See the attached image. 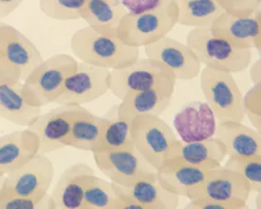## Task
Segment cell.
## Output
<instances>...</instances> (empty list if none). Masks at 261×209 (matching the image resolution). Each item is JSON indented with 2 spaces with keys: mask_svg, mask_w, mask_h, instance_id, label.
I'll use <instances>...</instances> for the list:
<instances>
[{
  "mask_svg": "<svg viewBox=\"0 0 261 209\" xmlns=\"http://www.w3.org/2000/svg\"><path fill=\"white\" fill-rule=\"evenodd\" d=\"M70 48L76 60L110 70L127 67L140 58L139 47L128 46L117 35L101 34L89 25L72 35Z\"/></svg>",
  "mask_w": 261,
  "mask_h": 209,
  "instance_id": "6da1fadb",
  "label": "cell"
},
{
  "mask_svg": "<svg viewBox=\"0 0 261 209\" xmlns=\"http://www.w3.org/2000/svg\"><path fill=\"white\" fill-rule=\"evenodd\" d=\"M177 24V4L175 0H165L154 10L126 14L120 21L116 35L124 44L140 48L166 37Z\"/></svg>",
  "mask_w": 261,
  "mask_h": 209,
  "instance_id": "7a4b0ae2",
  "label": "cell"
},
{
  "mask_svg": "<svg viewBox=\"0 0 261 209\" xmlns=\"http://www.w3.org/2000/svg\"><path fill=\"white\" fill-rule=\"evenodd\" d=\"M76 65V58L67 54H58L43 61L22 82L27 101L41 108L55 102Z\"/></svg>",
  "mask_w": 261,
  "mask_h": 209,
  "instance_id": "3957f363",
  "label": "cell"
},
{
  "mask_svg": "<svg viewBox=\"0 0 261 209\" xmlns=\"http://www.w3.org/2000/svg\"><path fill=\"white\" fill-rule=\"evenodd\" d=\"M130 137L135 149L158 171L175 153L180 139L160 116L140 114L132 119Z\"/></svg>",
  "mask_w": 261,
  "mask_h": 209,
  "instance_id": "277c9868",
  "label": "cell"
},
{
  "mask_svg": "<svg viewBox=\"0 0 261 209\" xmlns=\"http://www.w3.org/2000/svg\"><path fill=\"white\" fill-rule=\"evenodd\" d=\"M187 46L206 67L231 73L248 69L252 49L237 48L211 34L209 29H192L186 36Z\"/></svg>",
  "mask_w": 261,
  "mask_h": 209,
  "instance_id": "5b68a950",
  "label": "cell"
},
{
  "mask_svg": "<svg viewBox=\"0 0 261 209\" xmlns=\"http://www.w3.org/2000/svg\"><path fill=\"white\" fill-rule=\"evenodd\" d=\"M200 86L217 123L228 120L244 121V96L233 73L204 67L201 70Z\"/></svg>",
  "mask_w": 261,
  "mask_h": 209,
  "instance_id": "8992f818",
  "label": "cell"
},
{
  "mask_svg": "<svg viewBox=\"0 0 261 209\" xmlns=\"http://www.w3.org/2000/svg\"><path fill=\"white\" fill-rule=\"evenodd\" d=\"M98 170L111 182L129 186L142 180H157V170L135 149L94 152Z\"/></svg>",
  "mask_w": 261,
  "mask_h": 209,
  "instance_id": "52a82bcc",
  "label": "cell"
},
{
  "mask_svg": "<svg viewBox=\"0 0 261 209\" xmlns=\"http://www.w3.org/2000/svg\"><path fill=\"white\" fill-rule=\"evenodd\" d=\"M110 69L77 61L55 103L83 106L92 102L110 90Z\"/></svg>",
  "mask_w": 261,
  "mask_h": 209,
  "instance_id": "ba28073f",
  "label": "cell"
},
{
  "mask_svg": "<svg viewBox=\"0 0 261 209\" xmlns=\"http://www.w3.org/2000/svg\"><path fill=\"white\" fill-rule=\"evenodd\" d=\"M55 175L53 161L38 153L24 165L5 177L3 194L42 199L51 186Z\"/></svg>",
  "mask_w": 261,
  "mask_h": 209,
  "instance_id": "9c48e42d",
  "label": "cell"
},
{
  "mask_svg": "<svg viewBox=\"0 0 261 209\" xmlns=\"http://www.w3.org/2000/svg\"><path fill=\"white\" fill-rule=\"evenodd\" d=\"M250 194V185L243 175L221 165L208 170L203 183L187 199H210L231 203L238 209H248Z\"/></svg>",
  "mask_w": 261,
  "mask_h": 209,
  "instance_id": "30bf717a",
  "label": "cell"
},
{
  "mask_svg": "<svg viewBox=\"0 0 261 209\" xmlns=\"http://www.w3.org/2000/svg\"><path fill=\"white\" fill-rule=\"evenodd\" d=\"M83 109L77 104H59L44 114L41 113L27 128L39 138V153L47 155L67 146L72 121Z\"/></svg>",
  "mask_w": 261,
  "mask_h": 209,
  "instance_id": "8fae6325",
  "label": "cell"
},
{
  "mask_svg": "<svg viewBox=\"0 0 261 209\" xmlns=\"http://www.w3.org/2000/svg\"><path fill=\"white\" fill-rule=\"evenodd\" d=\"M110 72L109 91L120 100L129 92L153 88L165 80L175 77L173 73L161 63L148 58H139L132 65L121 69H112Z\"/></svg>",
  "mask_w": 261,
  "mask_h": 209,
  "instance_id": "7c38bea8",
  "label": "cell"
},
{
  "mask_svg": "<svg viewBox=\"0 0 261 209\" xmlns=\"http://www.w3.org/2000/svg\"><path fill=\"white\" fill-rule=\"evenodd\" d=\"M143 48L146 58L161 63L176 80L189 81L200 75L202 64L186 43L166 36Z\"/></svg>",
  "mask_w": 261,
  "mask_h": 209,
  "instance_id": "4fadbf2b",
  "label": "cell"
},
{
  "mask_svg": "<svg viewBox=\"0 0 261 209\" xmlns=\"http://www.w3.org/2000/svg\"><path fill=\"white\" fill-rule=\"evenodd\" d=\"M211 34L237 48L261 50V5L251 16L236 17L224 12L209 28Z\"/></svg>",
  "mask_w": 261,
  "mask_h": 209,
  "instance_id": "5bb4252c",
  "label": "cell"
},
{
  "mask_svg": "<svg viewBox=\"0 0 261 209\" xmlns=\"http://www.w3.org/2000/svg\"><path fill=\"white\" fill-rule=\"evenodd\" d=\"M176 82L177 80L172 77L163 81L153 88L127 93L118 103V117L132 120L140 114L160 116L169 106L175 93Z\"/></svg>",
  "mask_w": 261,
  "mask_h": 209,
  "instance_id": "9a60e30c",
  "label": "cell"
},
{
  "mask_svg": "<svg viewBox=\"0 0 261 209\" xmlns=\"http://www.w3.org/2000/svg\"><path fill=\"white\" fill-rule=\"evenodd\" d=\"M172 124L180 140L188 143L214 137L217 121L207 101L193 100L175 114Z\"/></svg>",
  "mask_w": 261,
  "mask_h": 209,
  "instance_id": "2e32d148",
  "label": "cell"
},
{
  "mask_svg": "<svg viewBox=\"0 0 261 209\" xmlns=\"http://www.w3.org/2000/svg\"><path fill=\"white\" fill-rule=\"evenodd\" d=\"M94 176V170L87 163L68 166L50 194L56 209H83L85 191Z\"/></svg>",
  "mask_w": 261,
  "mask_h": 209,
  "instance_id": "e0dca14e",
  "label": "cell"
},
{
  "mask_svg": "<svg viewBox=\"0 0 261 209\" xmlns=\"http://www.w3.org/2000/svg\"><path fill=\"white\" fill-rule=\"evenodd\" d=\"M0 53L14 67L19 69L20 79L22 82L44 61L34 42L24 34L7 23L0 33Z\"/></svg>",
  "mask_w": 261,
  "mask_h": 209,
  "instance_id": "ac0fdd59",
  "label": "cell"
},
{
  "mask_svg": "<svg viewBox=\"0 0 261 209\" xmlns=\"http://www.w3.org/2000/svg\"><path fill=\"white\" fill-rule=\"evenodd\" d=\"M39 138L29 129L0 137V176L24 165L39 153Z\"/></svg>",
  "mask_w": 261,
  "mask_h": 209,
  "instance_id": "d6986e66",
  "label": "cell"
},
{
  "mask_svg": "<svg viewBox=\"0 0 261 209\" xmlns=\"http://www.w3.org/2000/svg\"><path fill=\"white\" fill-rule=\"evenodd\" d=\"M226 157L227 152L224 143L214 136L206 140L188 143L180 140L175 153L167 162L185 163L208 171L221 166Z\"/></svg>",
  "mask_w": 261,
  "mask_h": 209,
  "instance_id": "ffe728a7",
  "label": "cell"
},
{
  "mask_svg": "<svg viewBox=\"0 0 261 209\" xmlns=\"http://www.w3.org/2000/svg\"><path fill=\"white\" fill-rule=\"evenodd\" d=\"M215 137L225 145L227 156H261V135L243 121L217 123Z\"/></svg>",
  "mask_w": 261,
  "mask_h": 209,
  "instance_id": "44dd1931",
  "label": "cell"
},
{
  "mask_svg": "<svg viewBox=\"0 0 261 209\" xmlns=\"http://www.w3.org/2000/svg\"><path fill=\"white\" fill-rule=\"evenodd\" d=\"M207 170L185 163L166 162L157 171V180L167 192L188 198L206 178Z\"/></svg>",
  "mask_w": 261,
  "mask_h": 209,
  "instance_id": "7402d4cb",
  "label": "cell"
},
{
  "mask_svg": "<svg viewBox=\"0 0 261 209\" xmlns=\"http://www.w3.org/2000/svg\"><path fill=\"white\" fill-rule=\"evenodd\" d=\"M112 184L118 196L134 200L145 209H176L180 203V197L164 190L158 180H142L129 186Z\"/></svg>",
  "mask_w": 261,
  "mask_h": 209,
  "instance_id": "603a6c76",
  "label": "cell"
},
{
  "mask_svg": "<svg viewBox=\"0 0 261 209\" xmlns=\"http://www.w3.org/2000/svg\"><path fill=\"white\" fill-rule=\"evenodd\" d=\"M41 113V107L32 106L24 98L22 82L0 86V118L28 128Z\"/></svg>",
  "mask_w": 261,
  "mask_h": 209,
  "instance_id": "cb8c5ba5",
  "label": "cell"
},
{
  "mask_svg": "<svg viewBox=\"0 0 261 209\" xmlns=\"http://www.w3.org/2000/svg\"><path fill=\"white\" fill-rule=\"evenodd\" d=\"M107 122L108 118L106 116H96L84 108L72 121L67 146H72L81 151L96 152Z\"/></svg>",
  "mask_w": 261,
  "mask_h": 209,
  "instance_id": "d4e9b609",
  "label": "cell"
},
{
  "mask_svg": "<svg viewBox=\"0 0 261 209\" xmlns=\"http://www.w3.org/2000/svg\"><path fill=\"white\" fill-rule=\"evenodd\" d=\"M126 14L119 0H87L83 19L98 33L116 35L120 21Z\"/></svg>",
  "mask_w": 261,
  "mask_h": 209,
  "instance_id": "484cf974",
  "label": "cell"
},
{
  "mask_svg": "<svg viewBox=\"0 0 261 209\" xmlns=\"http://www.w3.org/2000/svg\"><path fill=\"white\" fill-rule=\"evenodd\" d=\"M178 24L192 29H209L225 11L216 0H175Z\"/></svg>",
  "mask_w": 261,
  "mask_h": 209,
  "instance_id": "4316f807",
  "label": "cell"
},
{
  "mask_svg": "<svg viewBox=\"0 0 261 209\" xmlns=\"http://www.w3.org/2000/svg\"><path fill=\"white\" fill-rule=\"evenodd\" d=\"M117 108L118 104L114 106L106 115L108 122L103 129L99 148L96 152L134 148L132 137H130L132 120L119 118Z\"/></svg>",
  "mask_w": 261,
  "mask_h": 209,
  "instance_id": "83f0119b",
  "label": "cell"
},
{
  "mask_svg": "<svg viewBox=\"0 0 261 209\" xmlns=\"http://www.w3.org/2000/svg\"><path fill=\"white\" fill-rule=\"evenodd\" d=\"M117 197L111 181L94 176L85 191L83 209H112Z\"/></svg>",
  "mask_w": 261,
  "mask_h": 209,
  "instance_id": "f1b7e54d",
  "label": "cell"
},
{
  "mask_svg": "<svg viewBox=\"0 0 261 209\" xmlns=\"http://www.w3.org/2000/svg\"><path fill=\"white\" fill-rule=\"evenodd\" d=\"M41 12L50 19L70 21L83 19L87 0H40Z\"/></svg>",
  "mask_w": 261,
  "mask_h": 209,
  "instance_id": "f546056e",
  "label": "cell"
},
{
  "mask_svg": "<svg viewBox=\"0 0 261 209\" xmlns=\"http://www.w3.org/2000/svg\"><path fill=\"white\" fill-rule=\"evenodd\" d=\"M225 167L244 176L251 193H261V156H227Z\"/></svg>",
  "mask_w": 261,
  "mask_h": 209,
  "instance_id": "4dcf8cb0",
  "label": "cell"
},
{
  "mask_svg": "<svg viewBox=\"0 0 261 209\" xmlns=\"http://www.w3.org/2000/svg\"><path fill=\"white\" fill-rule=\"evenodd\" d=\"M245 114L249 118L252 128L261 132V83L254 84L244 96Z\"/></svg>",
  "mask_w": 261,
  "mask_h": 209,
  "instance_id": "1f68e13d",
  "label": "cell"
},
{
  "mask_svg": "<svg viewBox=\"0 0 261 209\" xmlns=\"http://www.w3.org/2000/svg\"><path fill=\"white\" fill-rule=\"evenodd\" d=\"M226 13L236 17L251 16L254 10L261 4L257 0H216Z\"/></svg>",
  "mask_w": 261,
  "mask_h": 209,
  "instance_id": "d6a6232c",
  "label": "cell"
},
{
  "mask_svg": "<svg viewBox=\"0 0 261 209\" xmlns=\"http://www.w3.org/2000/svg\"><path fill=\"white\" fill-rule=\"evenodd\" d=\"M40 201L41 199L13 196V195L2 193V197H0V209H10V208L39 209Z\"/></svg>",
  "mask_w": 261,
  "mask_h": 209,
  "instance_id": "836d02e7",
  "label": "cell"
},
{
  "mask_svg": "<svg viewBox=\"0 0 261 209\" xmlns=\"http://www.w3.org/2000/svg\"><path fill=\"white\" fill-rule=\"evenodd\" d=\"M119 2L127 14H141L158 8L165 0H119Z\"/></svg>",
  "mask_w": 261,
  "mask_h": 209,
  "instance_id": "e575fe53",
  "label": "cell"
},
{
  "mask_svg": "<svg viewBox=\"0 0 261 209\" xmlns=\"http://www.w3.org/2000/svg\"><path fill=\"white\" fill-rule=\"evenodd\" d=\"M19 82H22L20 79V71L14 67L11 63L0 53V86L5 84L14 85Z\"/></svg>",
  "mask_w": 261,
  "mask_h": 209,
  "instance_id": "d590c367",
  "label": "cell"
},
{
  "mask_svg": "<svg viewBox=\"0 0 261 209\" xmlns=\"http://www.w3.org/2000/svg\"><path fill=\"white\" fill-rule=\"evenodd\" d=\"M186 209H208V208H216V209H238L235 205L231 203H225L210 199H195L189 200V203L185 206Z\"/></svg>",
  "mask_w": 261,
  "mask_h": 209,
  "instance_id": "8d00e7d4",
  "label": "cell"
},
{
  "mask_svg": "<svg viewBox=\"0 0 261 209\" xmlns=\"http://www.w3.org/2000/svg\"><path fill=\"white\" fill-rule=\"evenodd\" d=\"M22 3L23 0H0V20L15 12Z\"/></svg>",
  "mask_w": 261,
  "mask_h": 209,
  "instance_id": "74e56055",
  "label": "cell"
},
{
  "mask_svg": "<svg viewBox=\"0 0 261 209\" xmlns=\"http://www.w3.org/2000/svg\"><path fill=\"white\" fill-rule=\"evenodd\" d=\"M248 68L253 85L254 84L261 83V60L258 59L256 62L253 63V64H250Z\"/></svg>",
  "mask_w": 261,
  "mask_h": 209,
  "instance_id": "f35d334b",
  "label": "cell"
},
{
  "mask_svg": "<svg viewBox=\"0 0 261 209\" xmlns=\"http://www.w3.org/2000/svg\"><path fill=\"white\" fill-rule=\"evenodd\" d=\"M5 177L6 176H0V197H2V191H3V186L5 182Z\"/></svg>",
  "mask_w": 261,
  "mask_h": 209,
  "instance_id": "ab89813d",
  "label": "cell"
},
{
  "mask_svg": "<svg viewBox=\"0 0 261 209\" xmlns=\"http://www.w3.org/2000/svg\"><path fill=\"white\" fill-rule=\"evenodd\" d=\"M260 197H261V193H257L256 204H257V208H258V209H260Z\"/></svg>",
  "mask_w": 261,
  "mask_h": 209,
  "instance_id": "60d3db41",
  "label": "cell"
},
{
  "mask_svg": "<svg viewBox=\"0 0 261 209\" xmlns=\"http://www.w3.org/2000/svg\"><path fill=\"white\" fill-rule=\"evenodd\" d=\"M5 24H6V23H4V22H3V21H2V20H0V33H2V29H3V27H4Z\"/></svg>",
  "mask_w": 261,
  "mask_h": 209,
  "instance_id": "b9f144b4",
  "label": "cell"
},
{
  "mask_svg": "<svg viewBox=\"0 0 261 209\" xmlns=\"http://www.w3.org/2000/svg\"><path fill=\"white\" fill-rule=\"evenodd\" d=\"M257 2H258V3H260V4H261V0H257Z\"/></svg>",
  "mask_w": 261,
  "mask_h": 209,
  "instance_id": "7bdbcfd3",
  "label": "cell"
}]
</instances>
